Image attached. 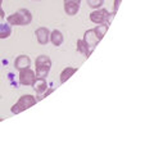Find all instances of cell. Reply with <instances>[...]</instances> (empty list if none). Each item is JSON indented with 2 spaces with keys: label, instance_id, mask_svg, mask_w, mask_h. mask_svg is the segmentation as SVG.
<instances>
[{
  "label": "cell",
  "instance_id": "cell-1",
  "mask_svg": "<svg viewBox=\"0 0 154 154\" xmlns=\"http://www.w3.org/2000/svg\"><path fill=\"white\" fill-rule=\"evenodd\" d=\"M7 22L11 26H27L32 22V14L28 9H19L7 17Z\"/></svg>",
  "mask_w": 154,
  "mask_h": 154
},
{
  "label": "cell",
  "instance_id": "cell-2",
  "mask_svg": "<svg viewBox=\"0 0 154 154\" xmlns=\"http://www.w3.org/2000/svg\"><path fill=\"white\" fill-rule=\"evenodd\" d=\"M35 73L36 77H41V79H45V77L49 75L50 68H51V59L50 57H48L45 54H41L36 58L35 60Z\"/></svg>",
  "mask_w": 154,
  "mask_h": 154
},
{
  "label": "cell",
  "instance_id": "cell-3",
  "mask_svg": "<svg viewBox=\"0 0 154 154\" xmlns=\"http://www.w3.org/2000/svg\"><path fill=\"white\" fill-rule=\"evenodd\" d=\"M36 104V98L33 95L31 94H26V95H22L21 98L18 99V102L12 105V113L13 114H18V113H21L23 112V110H26L28 108H31L32 105H35Z\"/></svg>",
  "mask_w": 154,
  "mask_h": 154
},
{
  "label": "cell",
  "instance_id": "cell-4",
  "mask_svg": "<svg viewBox=\"0 0 154 154\" xmlns=\"http://www.w3.org/2000/svg\"><path fill=\"white\" fill-rule=\"evenodd\" d=\"M109 16H110V13L104 8L94 9L90 13V21L95 23V25H102V23H108L109 25V21H108Z\"/></svg>",
  "mask_w": 154,
  "mask_h": 154
},
{
  "label": "cell",
  "instance_id": "cell-5",
  "mask_svg": "<svg viewBox=\"0 0 154 154\" xmlns=\"http://www.w3.org/2000/svg\"><path fill=\"white\" fill-rule=\"evenodd\" d=\"M35 79H36V73L30 67L19 71V84L22 86H31Z\"/></svg>",
  "mask_w": 154,
  "mask_h": 154
},
{
  "label": "cell",
  "instance_id": "cell-6",
  "mask_svg": "<svg viewBox=\"0 0 154 154\" xmlns=\"http://www.w3.org/2000/svg\"><path fill=\"white\" fill-rule=\"evenodd\" d=\"M84 41L86 42V45H88L89 51L93 53V51L95 50V48L98 46V44H99L100 40L98 38V36L95 35L94 28H91V30H88V31L84 33Z\"/></svg>",
  "mask_w": 154,
  "mask_h": 154
},
{
  "label": "cell",
  "instance_id": "cell-7",
  "mask_svg": "<svg viewBox=\"0 0 154 154\" xmlns=\"http://www.w3.org/2000/svg\"><path fill=\"white\" fill-rule=\"evenodd\" d=\"M35 36L40 45H46L50 40V31L46 27H38L35 31Z\"/></svg>",
  "mask_w": 154,
  "mask_h": 154
},
{
  "label": "cell",
  "instance_id": "cell-8",
  "mask_svg": "<svg viewBox=\"0 0 154 154\" xmlns=\"http://www.w3.org/2000/svg\"><path fill=\"white\" fill-rule=\"evenodd\" d=\"M31 66V59L28 55H25V54H21L16 58V60H14V67H16V69L21 71V69H25V68H28V67Z\"/></svg>",
  "mask_w": 154,
  "mask_h": 154
},
{
  "label": "cell",
  "instance_id": "cell-9",
  "mask_svg": "<svg viewBox=\"0 0 154 154\" xmlns=\"http://www.w3.org/2000/svg\"><path fill=\"white\" fill-rule=\"evenodd\" d=\"M32 89L36 91V94H40L42 95L48 89V82H46V80L45 79H41V77H36L35 81L32 82Z\"/></svg>",
  "mask_w": 154,
  "mask_h": 154
},
{
  "label": "cell",
  "instance_id": "cell-10",
  "mask_svg": "<svg viewBox=\"0 0 154 154\" xmlns=\"http://www.w3.org/2000/svg\"><path fill=\"white\" fill-rule=\"evenodd\" d=\"M49 41L54 46H60L62 44H63V41H64V36L59 30H53L50 32V40Z\"/></svg>",
  "mask_w": 154,
  "mask_h": 154
},
{
  "label": "cell",
  "instance_id": "cell-11",
  "mask_svg": "<svg viewBox=\"0 0 154 154\" xmlns=\"http://www.w3.org/2000/svg\"><path fill=\"white\" fill-rule=\"evenodd\" d=\"M79 11H80V4L64 2V12L67 13V16H76Z\"/></svg>",
  "mask_w": 154,
  "mask_h": 154
},
{
  "label": "cell",
  "instance_id": "cell-12",
  "mask_svg": "<svg viewBox=\"0 0 154 154\" xmlns=\"http://www.w3.org/2000/svg\"><path fill=\"white\" fill-rule=\"evenodd\" d=\"M77 72V68H73V67H66V68L60 72V84H64L67 80H69L72 75L76 73Z\"/></svg>",
  "mask_w": 154,
  "mask_h": 154
},
{
  "label": "cell",
  "instance_id": "cell-13",
  "mask_svg": "<svg viewBox=\"0 0 154 154\" xmlns=\"http://www.w3.org/2000/svg\"><path fill=\"white\" fill-rule=\"evenodd\" d=\"M12 35V27L11 25L7 22H0V38H8Z\"/></svg>",
  "mask_w": 154,
  "mask_h": 154
},
{
  "label": "cell",
  "instance_id": "cell-14",
  "mask_svg": "<svg viewBox=\"0 0 154 154\" xmlns=\"http://www.w3.org/2000/svg\"><path fill=\"white\" fill-rule=\"evenodd\" d=\"M76 46H77V51L81 53V54H84L86 58H89L91 55V53L89 51V48H88V45H86V42L84 41V38H80V40H77Z\"/></svg>",
  "mask_w": 154,
  "mask_h": 154
},
{
  "label": "cell",
  "instance_id": "cell-15",
  "mask_svg": "<svg viewBox=\"0 0 154 154\" xmlns=\"http://www.w3.org/2000/svg\"><path fill=\"white\" fill-rule=\"evenodd\" d=\"M108 27H109L108 23H102V25H96V27L94 28V31H95V35L98 36L99 40H102V38L105 36V33H107V31H108Z\"/></svg>",
  "mask_w": 154,
  "mask_h": 154
},
{
  "label": "cell",
  "instance_id": "cell-16",
  "mask_svg": "<svg viewBox=\"0 0 154 154\" xmlns=\"http://www.w3.org/2000/svg\"><path fill=\"white\" fill-rule=\"evenodd\" d=\"M88 5L93 9H99L102 8V5L104 4V0H86Z\"/></svg>",
  "mask_w": 154,
  "mask_h": 154
},
{
  "label": "cell",
  "instance_id": "cell-17",
  "mask_svg": "<svg viewBox=\"0 0 154 154\" xmlns=\"http://www.w3.org/2000/svg\"><path fill=\"white\" fill-rule=\"evenodd\" d=\"M121 2H122V0H114V4H113V11H114V13L118 11L119 5H121Z\"/></svg>",
  "mask_w": 154,
  "mask_h": 154
},
{
  "label": "cell",
  "instance_id": "cell-18",
  "mask_svg": "<svg viewBox=\"0 0 154 154\" xmlns=\"http://www.w3.org/2000/svg\"><path fill=\"white\" fill-rule=\"evenodd\" d=\"M2 4H3V0H0V18H4L5 17V13H4V11H3V8H2Z\"/></svg>",
  "mask_w": 154,
  "mask_h": 154
},
{
  "label": "cell",
  "instance_id": "cell-19",
  "mask_svg": "<svg viewBox=\"0 0 154 154\" xmlns=\"http://www.w3.org/2000/svg\"><path fill=\"white\" fill-rule=\"evenodd\" d=\"M64 2H71V3H77V4H80L81 0H64Z\"/></svg>",
  "mask_w": 154,
  "mask_h": 154
},
{
  "label": "cell",
  "instance_id": "cell-20",
  "mask_svg": "<svg viewBox=\"0 0 154 154\" xmlns=\"http://www.w3.org/2000/svg\"><path fill=\"white\" fill-rule=\"evenodd\" d=\"M37 2H40V0H37Z\"/></svg>",
  "mask_w": 154,
  "mask_h": 154
}]
</instances>
